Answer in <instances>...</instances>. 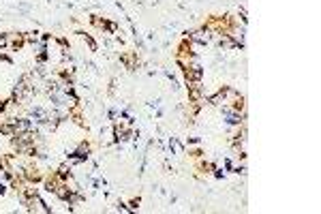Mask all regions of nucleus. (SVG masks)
Masks as SVG:
<instances>
[{
	"mask_svg": "<svg viewBox=\"0 0 321 214\" xmlns=\"http://www.w3.org/2000/svg\"><path fill=\"white\" fill-rule=\"evenodd\" d=\"M193 39H195V41H199V43H205L210 37H208V32H205V30H199V32H195V37H193Z\"/></svg>",
	"mask_w": 321,
	"mask_h": 214,
	"instance_id": "nucleus-1",
	"label": "nucleus"
},
{
	"mask_svg": "<svg viewBox=\"0 0 321 214\" xmlns=\"http://www.w3.org/2000/svg\"><path fill=\"white\" fill-rule=\"evenodd\" d=\"M5 43H7V39H5V37H0V45H5Z\"/></svg>",
	"mask_w": 321,
	"mask_h": 214,
	"instance_id": "nucleus-2",
	"label": "nucleus"
}]
</instances>
